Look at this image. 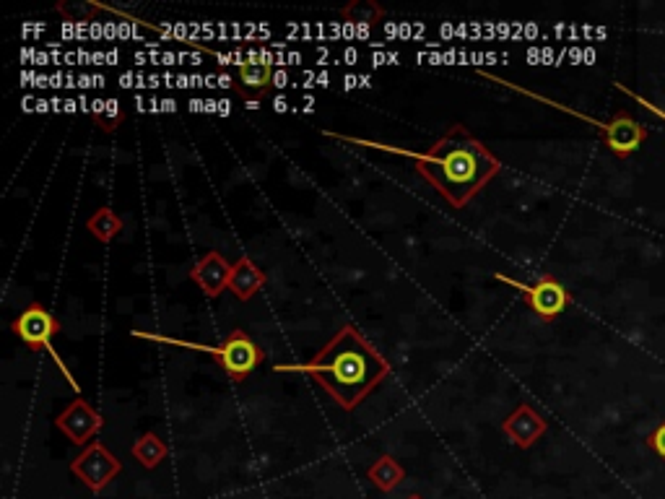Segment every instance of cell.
Segmentation results:
<instances>
[{
    "instance_id": "obj_1",
    "label": "cell",
    "mask_w": 665,
    "mask_h": 499,
    "mask_svg": "<svg viewBox=\"0 0 665 499\" xmlns=\"http://www.w3.org/2000/svg\"><path fill=\"white\" fill-rule=\"evenodd\" d=\"M416 172L452 208H465L473 195L502 172V162L465 125H452L427 151L414 154Z\"/></svg>"
},
{
    "instance_id": "obj_2",
    "label": "cell",
    "mask_w": 665,
    "mask_h": 499,
    "mask_svg": "<svg viewBox=\"0 0 665 499\" xmlns=\"http://www.w3.org/2000/svg\"><path fill=\"white\" fill-rule=\"evenodd\" d=\"M299 370L323 385L341 409L354 411L390 375V364L354 325H343Z\"/></svg>"
},
{
    "instance_id": "obj_3",
    "label": "cell",
    "mask_w": 665,
    "mask_h": 499,
    "mask_svg": "<svg viewBox=\"0 0 665 499\" xmlns=\"http://www.w3.org/2000/svg\"><path fill=\"white\" fill-rule=\"evenodd\" d=\"M497 281H502V284L512 286V289H517V292L523 294L525 305L536 312L543 323H551V320L559 318V315L569 307V302H572V297H569V292L564 289L562 281L554 279L551 273H543L536 284H523V281L507 279L502 273H497Z\"/></svg>"
},
{
    "instance_id": "obj_4",
    "label": "cell",
    "mask_w": 665,
    "mask_h": 499,
    "mask_svg": "<svg viewBox=\"0 0 665 499\" xmlns=\"http://www.w3.org/2000/svg\"><path fill=\"white\" fill-rule=\"evenodd\" d=\"M206 351L219 362L221 370L232 377L234 383H242L247 375L258 370L265 359L263 349H260L245 331H239V328H234L219 346Z\"/></svg>"
},
{
    "instance_id": "obj_5",
    "label": "cell",
    "mask_w": 665,
    "mask_h": 499,
    "mask_svg": "<svg viewBox=\"0 0 665 499\" xmlns=\"http://www.w3.org/2000/svg\"><path fill=\"white\" fill-rule=\"evenodd\" d=\"M120 461H117L115 455L110 450L104 448L102 442H91L86 445L84 453L76 455L71 461V471L84 487H89L91 492L99 494L117 474H120Z\"/></svg>"
},
{
    "instance_id": "obj_6",
    "label": "cell",
    "mask_w": 665,
    "mask_h": 499,
    "mask_svg": "<svg viewBox=\"0 0 665 499\" xmlns=\"http://www.w3.org/2000/svg\"><path fill=\"white\" fill-rule=\"evenodd\" d=\"M58 331L60 320L39 302H32L19 318L13 320V333L32 351H52V338L58 336Z\"/></svg>"
},
{
    "instance_id": "obj_7",
    "label": "cell",
    "mask_w": 665,
    "mask_h": 499,
    "mask_svg": "<svg viewBox=\"0 0 665 499\" xmlns=\"http://www.w3.org/2000/svg\"><path fill=\"white\" fill-rule=\"evenodd\" d=\"M55 427H58L73 445L86 448V445H91V440L97 437L99 429L104 427V419L94 411V406H91L89 401L76 398V401L65 406L63 414L55 416Z\"/></svg>"
},
{
    "instance_id": "obj_8",
    "label": "cell",
    "mask_w": 665,
    "mask_h": 499,
    "mask_svg": "<svg viewBox=\"0 0 665 499\" xmlns=\"http://www.w3.org/2000/svg\"><path fill=\"white\" fill-rule=\"evenodd\" d=\"M603 141H606L608 151L619 159H627L634 151H640L642 143L647 141V128L642 123H637L634 117H629L627 112H619V115L611 120V123H603Z\"/></svg>"
},
{
    "instance_id": "obj_9",
    "label": "cell",
    "mask_w": 665,
    "mask_h": 499,
    "mask_svg": "<svg viewBox=\"0 0 665 499\" xmlns=\"http://www.w3.org/2000/svg\"><path fill=\"white\" fill-rule=\"evenodd\" d=\"M546 429H549L546 419H543L533 406H528V403H520L502 422V432L510 437L512 445H517L520 450L533 448V445L546 435Z\"/></svg>"
},
{
    "instance_id": "obj_10",
    "label": "cell",
    "mask_w": 665,
    "mask_h": 499,
    "mask_svg": "<svg viewBox=\"0 0 665 499\" xmlns=\"http://www.w3.org/2000/svg\"><path fill=\"white\" fill-rule=\"evenodd\" d=\"M190 279L201 286L206 297L216 299L224 289H229L232 266L226 263V258L219 253V250H211V253H206L198 263H195V268L190 271Z\"/></svg>"
},
{
    "instance_id": "obj_11",
    "label": "cell",
    "mask_w": 665,
    "mask_h": 499,
    "mask_svg": "<svg viewBox=\"0 0 665 499\" xmlns=\"http://www.w3.org/2000/svg\"><path fill=\"white\" fill-rule=\"evenodd\" d=\"M263 284H265V273L260 271L247 255H242V258L232 266L229 292H232L237 299H242V302H250V299L263 289Z\"/></svg>"
},
{
    "instance_id": "obj_12",
    "label": "cell",
    "mask_w": 665,
    "mask_h": 499,
    "mask_svg": "<svg viewBox=\"0 0 665 499\" xmlns=\"http://www.w3.org/2000/svg\"><path fill=\"white\" fill-rule=\"evenodd\" d=\"M367 476L380 492H393L395 487H401L403 481H406V468L395 461V458H390V455H380L375 466L369 468Z\"/></svg>"
},
{
    "instance_id": "obj_13",
    "label": "cell",
    "mask_w": 665,
    "mask_h": 499,
    "mask_svg": "<svg viewBox=\"0 0 665 499\" xmlns=\"http://www.w3.org/2000/svg\"><path fill=\"white\" fill-rule=\"evenodd\" d=\"M237 78V89L242 91V94H247V91H250V94H263V91H268V86L273 84V71L268 63H239Z\"/></svg>"
},
{
    "instance_id": "obj_14",
    "label": "cell",
    "mask_w": 665,
    "mask_h": 499,
    "mask_svg": "<svg viewBox=\"0 0 665 499\" xmlns=\"http://www.w3.org/2000/svg\"><path fill=\"white\" fill-rule=\"evenodd\" d=\"M130 453H133V458H136L146 471H154V468L167 458V445H164L154 432H146V435H141L133 442Z\"/></svg>"
},
{
    "instance_id": "obj_15",
    "label": "cell",
    "mask_w": 665,
    "mask_h": 499,
    "mask_svg": "<svg viewBox=\"0 0 665 499\" xmlns=\"http://www.w3.org/2000/svg\"><path fill=\"white\" fill-rule=\"evenodd\" d=\"M86 229H89L99 242L107 245V242H112L117 234L123 232V219H120L112 208H99L97 214L86 221Z\"/></svg>"
},
{
    "instance_id": "obj_16",
    "label": "cell",
    "mask_w": 665,
    "mask_h": 499,
    "mask_svg": "<svg viewBox=\"0 0 665 499\" xmlns=\"http://www.w3.org/2000/svg\"><path fill=\"white\" fill-rule=\"evenodd\" d=\"M343 19L351 21V24H375L382 19V8L377 3H369V0H356L343 8Z\"/></svg>"
},
{
    "instance_id": "obj_17",
    "label": "cell",
    "mask_w": 665,
    "mask_h": 499,
    "mask_svg": "<svg viewBox=\"0 0 665 499\" xmlns=\"http://www.w3.org/2000/svg\"><path fill=\"white\" fill-rule=\"evenodd\" d=\"M117 123H120V104H117L115 99H107V110H104V117L99 120V128L112 133V130L117 128Z\"/></svg>"
},
{
    "instance_id": "obj_18",
    "label": "cell",
    "mask_w": 665,
    "mask_h": 499,
    "mask_svg": "<svg viewBox=\"0 0 665 499\" xmlns=\"http://www.w3.org/2000/svg\"><path fill=\"white\" fill-rule=\"evenodd\" d=\"M647 448L655 450V453H658L660 458H663V461H665V422L660 424L658 429H655L653 435L647 437Z\"/></svg>"
},
{
    "instance_id": "obj_19",
    "label": "cell",
    "mask_w": 665,
    "mask_h": 499,
    "mask_svg": "<svg viewBox=\"0 0 665 499\" xmlns=\"http://www.w3.org/2000/svg\"><path fill=\"white\" fill-rule=\"evenodd\" d=\"M616 86H619V89H621V91H624V94H629V97H632V99H634V102H637V104H642V107H645V110H647V112H653V115H658V117H660V120H665V112H663V110H660V107H655V104H653V102H647V99H645V97H640V94H634V91H632V89H629V86H624V84H616Z\"/></svg>"
},
{
    "instance_id": "obj_20",
    "label": "cell",
    "mask_w": 665,
    "mask_h": 499,
    "mask_svg": "<svg viewBox=\"0 0 665 499\" xmlns=\"http://www.w3.org/2000/svg\"><path fill=\"white\" fill-rule=\"evenodd\" d=\"M276 112H286V102L281 97L276 99Z\"/></svg>"
},
{
    "instance_id": "obj_21",
    "label": "cell",
    "mask_w": 665,
    "mask_h": 499,
    "mask_svg": "<svg viewBox=\"0 0 665 499\" xmlns=\"http://www.w3.org/2000/svg\"><path fill=\"white\" fill-rule=\"evenodd\" d=\"M406 499H424V497H421V494H408Z\"/></svg>"
}]
</instances>
